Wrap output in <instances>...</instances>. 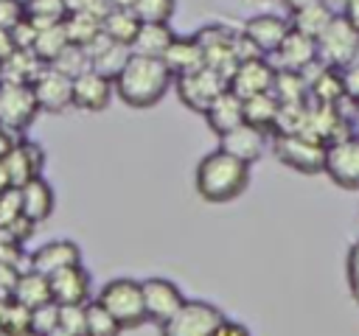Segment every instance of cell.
Segmentation results:
<instances>
[{"mask_svg":"<svg viewBox=\"0 0 359 336\" xmlns=\"http://www.w3.org/2000/svg\"><path fill=\"white\" fill-rule=\"evenodd\" d=\"M112 81H115V95L132 109L157 106L165 98V92L174 87V76L165 67V62L140 53H129L126 64L118 70Z\"/></svg>","mask_w":359,"mask_h":336,"instance_id":"obj_1","label":"cell"},{"mask_svg":"<svg viewBox=\"0 0 359 336\" xmlns=\"http://www.w3.org/2000/svg\"><path fill=\"white\" fill-rule=\"evenodd\" d=\"M250 162L227 154L224 148H213L208 151L199 162H196V174H194V185L196 193L210 202V204H224L238 199L247 185H250Z\"/></svg>","mask_w":359,"mask_h":336,"instance_id":"obj_2","label":"cell"},{"mask_svg":"<svg viewBox=\"0 0 359 336\" xmlns=\"http://www.w3.org/2000/svg\"><path fill=\"white\" fill-rule=\"evenodd\" d=\"M269 148L292 171H300V174L311 176V174H323V168H325V143H320L309 134L272 132L269 134Z\"/></svg>","mask_w":359,"mask_h":336,"instance_id":"obj_3","label":"cell"},{"mask_svg":"<svg viewBox=\"0 0 359 336\" xmlns=\"http://www.w3.org/2000/svg\"><path fill=\"white\" fill-rule=\"evenodd\" d=\"M118 322L123 330L146 325V305H143V286L132 277H112L104 283V288L95 297Z\"/></svg>","mask_w":359,"mask_h":336,"instance_id":"obj_4","label":"cell"},{"mask_svg":"<svg viewBox=\"0 0 359 336\" xmlns=\"http://www.w3.org/2000/svg\"><path fill=\"white\" fill-rule=\"evenodd\" d=\"M317 59L337 70L359 59V31L342 14H334L325 31L317 36Z\"/></svg>","mask_w":359,"mask_h":336,"instance_id":"obj_5","label":"cell"},{"mask_svg":"<svg viewBox=\"0 0 359 336\" xmlns=\"http://www.w3.org/2000/svg\"><path fill=\"white\" fill-rule=\"evenodd\" d=\"M227 90V76H222L219 70L202 64L199 70H191V73H182V76H174V92L177 98L182 101L185 109L202 115L216 95H222Z\"/></svg>","mask_w":359,"mask_h":336,"instance_id":"obj_6","label":"cell"},{"mask_svg":"<svg viewBox=\"0 0 359 336\" xmlns=\"http://www.w3.org/2000/svg\"><path fill=\"white\" fill-rule=\"evenodd\" d=\"M224 316L222 308L205 300H185V305L160 325V336H213V328Z\"/></svg>","mask_w":359,"mask_h":336,"instance_id":"obj_7","label":"cell"},{"mask_svg":"<svg viewBox=\"0 0 359 336\" xmlns=\"http://www.w3.org/2000/svg\"><path fill=\"white\" fill-rule=\"evenodd\" d=\"M39 115L31 84L22 81H0V126L22 134L34 118Z\"/></svg>","mask_w":359,"mask_h":336,"instance_id":"obj_8","label":"cell"},{"mask_svg":"<svg viewBox=\"0 0 359 336\" xmlns=\"http://www.w3.org/2000/svg\"><path fill=\"white\" fill-rule=\"evenodd\" d=\"M334 185L359 190V134L351 132L325 146V168Z\"/></svg>","mask_w":359,"mask_h":336,"instance_id":"obj_9","label":"cell"},{"mask_svg":"<svg viewBox=\"0 0 359 336\" xmlns=\"http://www.w3.org/2000/svg\"><path fill=\"white\" fill-rule=\"evenodd\" d=\"M194 36L202 45L205 64L230 78V73L238 64V56H236V36H238V31H230V28H224L219 22H210V25H202Z\"/></svg>","mask_w":359,"mask_h":336,"instance_id":"obj_10","label":"cell"},{"mask_svg":"<svg viewBox=\"0 0 359 336\" xmlns=\"http://www.w3.org/2000/svg\"><path fill=\"white\" fill-rule=\"evenodd\" d=\"M31 90L39 112L62 115L67 106H73V78L53 64H45L36 73V78L31 81Z\"/></svg>","mask_w":359,"mask_h":336,"instance_id":"obj_11","label":"cell"},{"mask_svg":"<svg viewBox=\"0 0 359 336\" xmlns=\"http://www.w3.org/2000/svg\"><path fill=\"white\" fill-rule=\"evenodd\" d=\"M140 286H143L146 322L163 325L165 319H171L185 305L182 288L174 280H168V277H146V280H140Z\"/></svg>","mask_w":359,"mask_h":336,"instance_id":"obj_12","label":"cell"},{"mask_svg":"<svg viewBox=\"0 0 359 336\" xmlns=\"http://www.w3.org/2000/svg\"><path fill=\"white\" fill-rule=\"evenodd\" d=\"M8 188H22L28 179L39 176L45 171V151L34 140H17L14 148L0 160Z\"/></svg>","mask_w":359,"mask_h":336,"instance_id":"obj_13","label":"cell"},{"mask_svg":"<svg viewBox=\"0 0 359 336\" xmlns=\"http://www.w3.org/2000/svg\"><path fill=\"white\" fill-rule=\"evenodd\" d=\"M272 81H275V64L269 62V56H250L236 64V70L227 78V87L238 98H250L258 92H269Z\"/></svg>","mask_w":359,"mask_h":336,"instance_id":"obj_14","label":"cell"},{"mask_svg":"<svg viewBox=\"0 0 359 336\" xmlns=\"http://www.w3.org/2000/svg\"><path fill=\"white\" fill-rule=\"evenodd\" d=\"M50 283V300L56 305H87L93 294V277L84 269V263L65 266L53 274H48Z\"/></svg>","mask_w":359,"mask_h":336,"instance_id":"obj_15","label":"cell"},{"mask_svg":"<svg viewBox=\"0 0 359 336\" xmlns=\"http://www.w3.org/2000/svg\"><path fill=\"white\" fill-rule=\"evenodd\" d=\"M112 95H115V81L93 67L73 78V106L81 112H104Z\"/></svg>","mask_w":359,"mask_h":336,"instance_id":"obj_16","label":"cell"},{"mask_svg":"<svg viewBox=\"0 0 359 336\" xmlns=\"http://www.w3.org/2000/svg\"><path fill=\"white\" fill-rule=\"evenodd\" d=\"M269 62L275 64V70H294L303 73L306 67H311L317 62V39L289 28V34L283 36V42L275 48V53L269 56Z\"/></svg>","mask_w":359,"mask_h":336,"instance_id":"obj_17","label":"cell"},{"mask_svg":"<svg viewBox=\"0 0 359 336\" xmlns=\"http://www.w3.org/2000/svg\"><path fill=\"white\" fill-rule=\"evenodd\" d=\"M266 143H269V132H264V129H258V126H252L247 120L238 123L236 129L219 134V148H224L227 154H233V157H238V160H244L250 165L264 157Z\"/></svg>","mask_w":359,"mask_h":336,"instance_id":"obj_18","label":"cell"},{"mask_svg":"<svg viewBox=\"0 0 359 336\" xmlns=\"http://www.w3.org/2000/svg\"><path fill=\"white\" fill-rule=\"evenodd\" d=\"M289 17L280 14H255L241 25V34L258 48L261 56H272L275 48L283 42V36L289 34Z\"/></svg>","mask_w":359,"mask_h":336,"instance_id":"obj_19","label":"cell"},{"mask_svg":"<svg viewBox=\"0 0 359 336\" xmlns=\"http://www.w3.org/2000/svg\"><path fill=\"white\" fill-rule=\"evenodd\" d=\"M73 263H81V249H79L76 241H67V238L45 241L28 258V266L42 272V274H53V272H59L65 266H73Z\"/></svg>","mask_w":359,"mask_h":336,"instance_id":"obj_20","label":"cell"},{"mask_svg":"<svg viewBox=\"0 0 359 336\" xmlns=\"http://www.w3.org/2000/svg\"><path fill=\"white\" fill-rule=\"evenodd\" d=\"M17 190H20V210H22V216H25L28 221L39 224V221L50 218L53 204H56V193H53L50 182H48L42 174L34 176V179H28V182H25L22 188H17Z\"/></svg>","mask_w":359,"mask_h":336,"instance_id":"obj_21","label":"cell"},{"mask_svg":"<svg viewBox=\"0 0 359 336\" xmlns=\"http://www.w3.org/2000/svg\"><path fill=\"white\" fill-rule=\"evenodd\" d=\"M202 115H205L210 132L219 137V134L236 129L238 123H244V98H238V95L227 87L222 95L213 98V104H210Z\"/></svg>","mask_w":359,"mask_h":336,"instance_id":"obj_22","label":"cell"},{"mask_svg":"<svg viewBox=\"0 0 359 336\" xmlns=\"http://www.w3.org/2000/svg\"><path fill=\"white\" fill-rule=\"evenodd\" d=\"M84 50H87V56H90V67L98 70V73H104V76H109V78L118 76V70L126 64V59H129V53H132L129 45L112 42V39L104 36V34H98L93 42H87Z\"/></svg>","mask_w":359,"mask_h":336,"instance_id":"obj_23","label":"cell"},{"mask_svg":"<svg viewBox=\"0 0 359 336\" xmlns=\"http://www.w3.org/2000/svg\"><path fill=\"white\" fill-rule=\"evenodd\" d=\"M163 62L171 70V76H182V73L199 70L205 64V53H202V45L196 42V36H174L168 50L163 53Z\"/></svg>","mask_w":359,"mask_h":336,"instance_id":"obj_24","label":"cell"},{"mask_svg":"<svg viewBox=\"0 0 359 336\" xmlns=\"http://www.w3.org/2000/svg\"><path fill=\"white\" fill-rule=\"evenodd\" d=\"M174 31L168 22H140L135 39L129 42V50L132 53H140V56H157L163 59V53L168 50V45L174 42Z\"/></svg>","mask_w":359,"mask_h":336,"instance_id":"obj_25","label":"cell"},{"mask_svg":"<svg viewBox=\"0 0 359 336\" xmlns=\"http://www.w3.org/2000/svg\"><path fill=\"white\" fill-rule=\"evenodd\" d=\"M11 300H17L25 308H36V305L50 302L48 274H42V272H36L31 266L25 272H17V280H14V288H11Z\"/></svg>","mask_w":359,"mask_h":336,"instance_id":"obj_26","label":"cell"},{"mask_svg":"<svg viewBox=\"0 0 359 336\" xmlns=\"http://www.w3.org/2000/svg\"><path fill=\"white\" fill-rule=\"evenodd\" d=\"M137 28H140V17L135 14L132 6H109L101 17V34L121 45H129Z\"/></svg>","mask_w":359,"mask_h":336,"instance_id":"obj_27","label":"cell"},{"mask_svg":"<svg viewBox=\"0 0 359 336\" xmlns=\"http://www.w3.org/2000/svg\"><path fill=\"white\" fill-rule=\"evenodd\" d=\"M42 67H45V62L31 48H17L0 64V81H22V84H31Z\"/></svg>","mask_w":359,"mask_h":336,"instance_id":"obj_28","label":"cell"},{"mask_svg":"<svg viewBox=\"0 0 359 336\" xmlns=\"http://www.w3.org/2000/svg\"><path fill=\"white\" fill-rule=\"evenodd\" d=\"M278 112H280V101L272 95V92H258V95H250L244 98V120L269 132L275 129V120H278Z\"/></svg>","mask_w":359,"mask_h":336,"instance_id":"obj_29","label":"cell"},{"mask_svg":"<svg viewBox=\"0 0 359 336\" xmlns=\"http://www.w3.org/2000/svg\"><path fill=\"white\" fill-rule=\"evenodd\" d=\"M331 17H334V11L320 0V3L303 6V8H297V11H289V25H292L294 31H300V34L317 39V36L325 31V25L331 22Z\"/></svg>","mask_w":359,"mask_h":336,"instance_id":"obj_30","label":"cell"},{"mask_svg":"<svg viewBox=\"0 0 359 336\" xmlns=\"http://www.w3.org/2000/svg\"><path fill=\"white\" fill-rule=\"evenodd\" d=\"M67 45H70V39H67L65 25H62V22H53V25L36 28V39H34L31 50H34L45 64H50V62H56V56H59Z\"/></svg>","mask_w":359,"mask_h":336,"instance_id":"obj_31","label":"cell"},{"mask_svg":"<svg viewBox=\"0 0 359 336\" xmlns=\"http://www.w3.org/2000/svg\"><path fill=\"white\" fill-rule=\"evenodd\" d=\"M280 104H300L309 101V81L303 73L294 70H275V81L269 90Z\"/></svg>","mask_w":359,"mask_h":336,"instance_id":"obj_32","label":"cell"},{"mask_svg":"<svg viewBox=\"0 0 359 336\" xmlns=\"http://www.w3.org/2000/svg\"><path fill=\"white\" fill-rule=\"evenodd\" d=\"M121 333H123L121 322L98 300H90L84 305V336H121Z\"/></svg>","mask_w":359,"mask_h":336,"instance_id":"obj_33","label":"cell"},{"mask_svg":"<svg viewBox=\"0 0 359 336\" xmlns=\"http://www.w3.org/2000/svg\"><path fill=\"white\" fill-rule=\"evenodd\" d=\"M62 25L67 31V39L73 45H81V48L101 34V17L81 14V11H67V17L62 20Z\"/></svg>","mask_w":359,"mask_h":336,"instance_id":"obj_34","label":"cell"},{"mask_svg":"<svg viewBox=\"0 0 359 336\" xmlns=\"http://www.w3.org/2000/svg\"><path fill=\"white\" fill-rule=\"evenodd\" d=\"M25 20H31L36 28L62 22L67 17V0H22Z\"/></svg>","mask_w":359,"mask_h":336,"instance_id":"obj_35","label":"cell"},{"mask_svg":"<svg viewBox=\"0 0 359 336\" xmlns=\"http://www.w3.org/2000/svg\"><path fill=\"white\" fill-rule=\"evenodd\" d=\"M3 336H31V308L20 305L17 300H6L3 311Z\"/></svg>","mask_w":359,"mask_h":336,"instance_id":"obj_36","label":"cell"},{"mask_svg":"<svg viewBox=\"0 0 359 336\" xmlns=\"http://www.w3.org/2000/svg\"><path fill=\"white\" fill-rule=\"evenodd\" d=\"M132 8L140 17V22H171L177 0H135Z\"/></svg>","mask_w":359,"mask_h":336,"instance_id":"obj_37","label":"cell"},{"mask_svg":"<svg viewBox=\"0 0 359 336\" xmlns=\"http://www.w3.org/2000/svg\"><path fill=\"white\" fill-rule=\"evenodd\" d=\"M53 67H59L62 73H67L70 78H76L79 73H84V70H90V56H87V50L81 48V45H67L59 56H56V62H50Z\"/></svg>","mask_w":359,"mask_h":336,"instance_id":"obj_38","label":"cell"},{"mask_svg":"<svg viewBox=\"0 0 359 336\" xmlns=\"http://www.w3.org/2000/svg\"><path fill=\"white\" fill-rule=\"evenodd\" d=\"M59 325V305L50 300L45 305L31 308V336H45Z\"/></svg>","mask_w":359,"mask_h":336,"instance_id":"obj_39","label":"cell"},{"mask_svg":"<svg viewBox=\"0 0 359 336\" xmlns=\"http://www.w3.org/2000/svg\"><path fill=\"white\" fill-rule=\"evenodd\" d=\"M59 328L84 336V305H59Z\"/></svg>","mask_w":359,"mask_h":336,"instance_id":"obj_40","label":"cell"},{"mask_svg":"<svg viewBox=\"0 0 359 336\" xmlns=\"http://www.w3.org/2000/svg\"><path fill=\"white\" fill-rule=\"evenodd\" d=\"M342 87H345V101L359 109V62L342 67Z\"/></svg>","mask_w":359,"mask_h":336,"instance_id":"obj_41","label":"cell"},{"mask_svg":"<svg viewBox=\"0 0 359 336\" xmlns=\"http://www.w3.org/2000/svg\"><path fill=\"white\" fill-rule=\"evenodd\" d=\"M20 20H25V6H22V0H0V28L11 31Z\"/></svg>","mask_w":359,"mask_h":336,"instance_id":"obj_42","label":"cell"},{"mask_svg":"<svg viewBox=\"0 0 359 336\" xmlns=\"http://www.w3.org/2000/svg\"><path fill=\"white\" fill-rule=\"evenodd\" d=\"M345 277H348V288L351 297L359 302V241L348 249V260H345Z\"/></svg>","mask_w":359,"mask_h":336,"instance_id":"obj_43","label":"cell"},{"mask_svg":"<svg viewBox=\"0 0 359 336\" xmlns=\"http://www.w3.org/2000/svg\"><path fill=\"white\" fill-rule=\"evenodd\" d=\"M11 36L17 42V48H31L34 39H36V25L31 20H20L14 28H11Z\"/></svg>","mask_w":359,"mask_h":336,"instance_id":"obj_44","label":"cell"},{"mask_svg":"<svg viewBox=\"0 0 359 336\" xmlns=\"http://www.w3.org/2000/svg\"><path fill=\"white\" fill-rule=\"evenodd\" d=\"M107 8H109V0H67V11H81L93 17H104Z\"/></svg>","mask_w":359,"mask_h":336,"instance_id":"obj_45","label":"cell"},{"mask_svg":"<svg viewBox=\"0 0 359 336\" xmlns=\"http://www.w3.org/2000/svg\"><path fill=\"white\" fill-rule=\"evenodd\" d=\"M213 336H252L250 328L238 319H230V316H222L219 325L213 328Z\"/></svg>","mask_w":359,"mask_h":336,"instance_id":"obj_46","label":"cell"},{"mask_svg":"<svg viewBox=\"0 0 359 336\" xmlns=\"http://www.w3.org/2000/svg\"><path fill=\"white\" fill-rule=\"evenodd\" d=\"M17 266L0 260V297H11V288H14V280H17Z\"/></svg>","mask_w":359,"mask_h":336,"instance_id":"obj_47","label":"cell"},{"mask_svg":"<svg viewBox=\"0 0 359 336\" xmlns=\"http://www.w3.org/2000/svg\"><path fill=\"white\" fill-rule=\"evenodd\" d=\"M17 50V42H14V36H11V31H6V28H0V64L11 56Z\"/></svg>","mask_w":359,"mask_h":336,"instance_id":"obj_48","label":"cell"},{"mask_svg":"<svg viewBox=\"0 0 359 336\" xmlns=\"http://www.w3.org/2000/svg\"><path fill=\"white\" fill-rule=\"evenodd\" d=\"M20 140V134L17 132H11V129H6V126H0V160L14 148V143Z\"/></svg>","mask_w":359,"mask_h":336,"instance_id":"obj_49","label":"cell"},{"mask_svg":"<svg viewBox=\"0 0 359 336\" xmlns=\"http://www.w3.org/2000/svg\"><path fill=\"white\" fill-rule=\"evenodd\" d=\"M342 17L359 31V0H348V6L342 8Z\"/></svg>","mask_w":359,"mask_h":336,"instance_id":"obj_50","label":"cell"},{"mask_svg":"<svg viewBox=\"0 0 359 336\" xmlns=\"http://www.w3.org/2000/svg\"><path fill=\"white\" fill-rule=\"evenodd\" d=\"M280 3L286 6V11H297V8L311 6V3H320V0H280Z\"/></svg>","mask_w":359,"mask_h":336,"instance_id":"obj_51","label":"cell"},{"mask_svg":"<svg viewBox=\"0 0 359 336\" xmlns=\"http://www.w3.org/2000/svg\"><path fill=\"white\" fill-rule=\"evenodd\" d=\"M323 3H325V6H328L334 14H342V8L348 6V0H323Z\"/></svg>","mask_w":359,"mask_h":336,"instance_id":"obj_52","label":"cell"},{"mask_svg":"<svg viewBox=\"0 0 359 336\" xmlns=\"http://www.w3.org/2000/svg\"><path fill=\"white\" fill-rule=\"evenodd\" d=\"M45 336H76V333H70V330H65V328H59V325H56V328H53L50 333H45Z\"/></svg>","mask_w":359,"mask_h":336,"instance_id":"obj_53","label":"cell"},{"mask_svg":"<svg viewBox=\"0 0 359 336\" xmlns=\"http://www.w3.org/2000/svg\"><path fill=\"white\" fill-rule=\"evenodd\" d=\"M6 300H8V297H0V336H3V311H6Z\"/></svg>","mask_w":359,"mask_h":336,"instance_id":"obj_54","label":"cell"},{"mask_svg":"<svg viewBox=\"0 0 359 336\" xmlns=\"http://www.w3.org/2000/svg\"><path fill=\"white\" fill-rule=\"evenodd\" d=\"M135 0H109V6H132Z\"/></svg>","mask_w":359,"mask_h":336,"instance_id":"obj_55","label":"cell"},{"mask_svg":"<svg viewBox=\"0 0 359 336\" xmlns=\"http://www.w3.org/2000/svg\"><path fill=\"white\" fill-rule=\"evenodd\" d=\"M356 112H359V109H356ZM356 134H359V118H356Z\"/></svg>","mask_w":359,"mask_h":336,"instance_id":"obj_56","label":"cell"}]
</instances>
